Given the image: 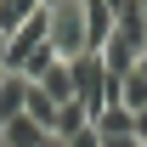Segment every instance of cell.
Masks as SVG:
<instances>
[{
	"mask_svg": "<svg viewBox=\"0 0 147 147\" xmlns=\"http://www.w3.org/2000/svg\"><path fill=\"white\" fill-rule=\"evenodd\" d=\"M45 147H62V142H57V136H51V142H45Z\"/></svg>",
	"mask_w": 147,
	"mask_h": 147,
	"instance_id": "cell-15",
	"label": "cell"
},
{
	"mask_svg": "<svg viewBox=\"0 0 147 147\" xmlns=\"http://www.w3.org/2000/svg\"><path fill=\"white\" fill-rule=\"evenodd\" d=\"M136 68H142V74H147V51H142V57H136Z\"/></svg>",
	"mask_w": 147,
	"mask_h": 147,
	"instance_id": "cell-14",
	"label": "cell"
},
{
	"mask_svg": "<svg viewBox=\"0 0 147 147\" xmlns=\"http://www.w3.org/2000/svg\"><path fill=\"white\" fill-rule=\"evenodd\" d=\"M119 108H130V113L147 108V74H142V68H130L125 79H119Z\"/></svg>",
	"mask_w": 147,
	"mask_h": 147,
	"instance_id": "cell-9",
	"label": "cell"
},
{
	"mask_svg": "<svg viewBox=\"0 0 147 147\" xmlns=\"http://www.w3.org/2000/svg\"><path fill=\"white\" fill-rule=\"evenodd\" d=\"M85 125H91V113L79 108V102H62V108H57V130H51V136H57V142H68V136H79Z\"/></svg>",
	"mask_w": 147,
	"mask_h": 147,
	"instance_id": "cell-10",
	"label": "cell"
},
{
	"mask_svg": "<svg viewBox=\"0 0 147 147\" xmlns=\"http://www.w3.org/2000/svg\"><path fill=\"white\" fill-rule=\"evenodd\" d=\"M62 147H102V136H96V130L85 125V130H79V136H68V142H62Z\"/></svg>",
	"mask_w": 147,
	"mask_h": 147,
	"instance_id": "cell-12",
	"label": "cell"
},
{
	"mask_svg": "<svg viewBox=\"0 0 147 147\" xmlns=\"http://www.w3.org/2000/svg\"><path fill=\"white\" fill-rule=\"evenodd\" d=\"M91 130L102 136V147H108V142H125V136H136V130H130V108H119V102H108V108L96 113Z\"/></svg>",
	"mask_w": 147,
	"mask_h": 147,
	"instance_id": "cell-5",
	"label": "cell"
},
{
	"mask_svg": "<svg viewBox=\"0 0 147 147\" xmlns=\"http://www.w3.org/2000/svg\"><path fill=\"white\" fill-rule=\"evenodd\" d=\"M142 147H147V142H142Z\"/></svg>",
	"mask_w": 147,
	"mask_h": 147,
	"instance_id": "cell-17",
	"label": "cell"
},
{
	"mask_svg": "<svg viewBox=\"0 0 147 147\" xmlns=\"http://www.w3.org/2000/svg\"><path fill=\"white\" fill-rule=\"evenodd\" d=\"M0 147H6V142H0Z\"/></svg>",
	"mask_w": 147,
	"mask_h": 147,
	"instance_id": "cell-16",
	"label": "cell"
},
{
	"mask_svg": "<svg viewBox=\"0 0 147 147\" xmlns=\"http://www.w3.org/2000/svg\"><path fill=\"white\" fill-rule=\"evenodd\" d=\"M40 11H45V0H0V34L11 40L23 23H28V17H40Z\"/></svg>",
	"mask_w": 147,
	"mask_h": 147,
	"instance_id": "cell-8",
	"label": "cell"
},
{
	"mask_svg": "<svg viewBox=\"0 0 147 147\" xmlns=\"http://www.w3.org/2000/svg\"><path fill=\"white\" fill-rule=\"evenodd\" d=\"M0 68H6V34H0Z\"/></svg>",
	"mask_w": 147,
	"mask_h": 147,
	"instance_id": "cell-13",
	"label": "cell"
},
{
	"mask_svg": "<svg viewBox=\"0 0 147 147\" xmlns=\"http://www.w3.org/2000/svg\"><path fill=\"white\" fill-rule=\"evenodd\" d=\"M23 113H28L34 125H45V130H57V102H51V96H45V91H40L34 79H28V108H23Z\"/></svg>",
	"mask_w": 147,
	"mask_h": 147,
	"instance_id": "cell-11",
	"label": "cell"
},
{
	"mask_svg": "<svg viewBox=\"0 0 147 147\" xmlns=\"http://www.w3.org/2000/svg\"><path fill=\"white\" fill-rule=\"evenodd\" d=\"M74 102L91 113V119L108 108V102H119V79H108L102 57H79V62H74Z\"/></svg>",
	"mask_w": 147,
	"mask_h": 147,
	"instance_id": "cell-2",
	"label": "cell"
},
{
	"mask_svg": "<svg viewBox=\"0 0 147 147\" xmlns=\"http://www.w3.org/2000/svg\"><path fill=\"white\" fill-rule=\"evenodd\" d=\"M34 85H40V91H45V96H51L57 108H62V102H74V62H51V68L40 74Z\"/></svg>",
	"mask_w": 147,
	"mask_h": 147,
	"instance_id": "cell-6",
	"label": "cell"
},
{
	"mask_svg": "<svg viewBox=\"0 0 147 147\" xmlns=\"http://www.w3.org/2000/svg\"><path fill=\"white\" fill-rule=\"evenodd\" d=\"M113 28H119V17H113L108 0H85V51H91V57L113 40Z\"/></svg>",
	"mask_w": 147,
	"mask_h": 147,
	"instance_id": "cell-3",
	"label": "cell"
},
{
	"mask_svg": "<svg viewBox=\"0 0 147 147\" xmlns=\"http://www.w3.org/2000/svg\"><path fill=\"white\" fill-rule=\"evenodd\" d=\"M45 40L62 62H79L85 51V0H45Z\"/></svg>",
	"mask_w": 147,
	"mask_h": 147,
	"instance_id": "cell-1",
	"label": "cell"
},
{
	"mask_svg": "<svg viewBox=\"0 0 147 147\" xmlns=\"http://www.w3.org/2000/svg\"><path fill=\"white\" fill-rule=\"evenodd\" d=\"M0 142H6V147H45V142H51V130L34 125L28 113H17L11 125H0Z\"/></svg>",
	"mask_w": 147,
	"mask_h": 147,
	"instance_id": "cell-4",
	"label": "cell"
},
{
	"mask_svg": "<svg viewBox=\"0 0 147 147\" xmlns=\"http://www.w3.org/2000/svg\"><path fill=\"white\" fill-rule=\"evenodd\" d=\"M23 108H28V79L23 74H6L0 79V125H11Z\"/></svg>",
	"mask_w": 147,
	"mask_h": 147,
	"instance_id": "cell-7",
	"label": "cell"
}]
</instances>
